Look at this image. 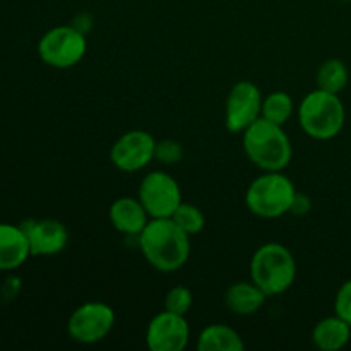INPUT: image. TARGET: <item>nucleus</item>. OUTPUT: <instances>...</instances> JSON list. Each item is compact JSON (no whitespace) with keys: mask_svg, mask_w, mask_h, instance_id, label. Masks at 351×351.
Returning <instances> with one entry per match:
<instances>
[{"mask_svg":"<svg viewBox=\"0 0 351 351\" xmlns=\"http://www.w3.org/2000/svg\"><path fill=\"white\" fill-rule=\"evenodd\" d=\"M137 199L143 202L149 218H171L178 206L184 202L177 178L161 170L144 175Z\"/></svg>","mask_w":351,"mask_h":351,"instance_id":"6e6552de","label":"nucleus"},{"mask_svg":"<svg viewBox=\"0 0 351 351\" xmlns=\"http://www.w3.org/2000/svg\"><path fill=\"white\" fill-rule=\"evenodd\" d=\"M348 81L350 71L341 58H328L322 62L315 75L317 88L322 91L335 93V95H341L343 89L348 86Z\"/></svg>","mask_w":351,"mask_h":351,"instance_id":"a211bd4d","label":"nucleus"},{"mask_svg":"<svg viewBox=\"0 0 351 351\" xmlns=\"http://www.w3.org/2000/svg\"><path fill=\"white\" fill-rule=\"evenodd\" d=\"M335 314L351 326V280L345 281L336 293Z\"/></svg>","mask_w":351,"mask_h":351,"instance_id":"5701e85b","label":"nucleus"},{"mask_svg":"<svg viewBox=\"0 0 351 351\" xmlns=\"http://www.w3.org/2000/svg\"><path fill=\"white\" fill-rule=\"evenodd\" d=\"M295 110L293 98L285 91H274L271 95L264 96L263 99V113L261 117L276 125H285L291 119Z\"/></svg>","mask_w":351,"mask_h":351,"instance_id":"6ab92c4d","label":"nucleus"},{"mask_svg":"<svg viewBox=\"0 0 351 351\" xmlns=\"http://www.w3.org/2000/svg\"><path fill=\"white\" fill-rule=\"evenodd\" d=\"M21 226L29 242L31 257H53L69 243L67 226L58 219H27Z\"/></svg>","mask_w":351,"mask_h":351,"instance_id":"f8f14e48","label":"nucleus"},{"mask_svg":"<svg viewBox=\"0 0 351 351\" xmlns=\"http://www.w3.org/2000/svg\"><path fill=\"white\" fill-rule=\"evenodd\" d=\"M199 351H242L245 341L233 328L226 324H209L197 338Z\"/></svg>","mask_w":351,"mask_h":351,"instance_id":"f3484780","label":"nucleus"},{"mask_svg":"<svg viewBox=\"0 0 351 351\" xmlns=\"http://www.w3.org/2000/svg\"><path fill=\"white\" fill-rule=\"evenodd\" d=\"M341 2H351V0H341Z\"/></svg>","mask_w":351,"mask_h":351,"instance_id":"393cba45","label":"nucleus"},{"mask_svg":"<svg viewBox=\"0 0 351 351\" xmlns=\"http://www.w3.org/2000/svg\"><path fill=\"white\" fill-rule=\"evenodd\" d=\"M108 218L117 232L127 237H136V239L143 233L151 219L143 202L129 195H123L112 202L108 209Z\"/></svg>","mask_w":351,"mask_h":351,"instance_id":"ddd939ff","label":"nucleus"},{"mask_svg":"<svg viewBox=\"0 0 351 351\" xmlns=\"http://www.w3.org/2000/svg\"><path fill=\"white\" fill-rule=\"evenodd\" d=\"M115 311L105 302H86L72 311L67 321V332L79 345H96L112 332Z\"/></svg>","mask_w":351,"mask_h":351,"instance_id":"0eeeda50","label":"nucleus"},{"mask_svg":"<svg viewBox=\"0 0 351 351\" xmlns=\"http://www.w3.org/2000/svg\"><path fill=\"white\" fill-rule=\"evenodd\" d=\"M184 158V147L180 143L173 139H165L158 143L156 141V153H154V160L161 161L163 165H175L182 161Z\"/></svg>","mask_w":351,"mask_h":351,"instance_id":"4be33fe9","label":"nucleus"},{"mask_svg":"<svg viewBox=\"0 0 351 351\" xmlns=\"http://www.w3.org/2000/svg\"><path fill=\"white\" fill-rule=\"evenodd\" d=\"M137 242L144 259L160 273H177L191 257V237L171 218H151Z\"/></svg>","mask_w":351,"mask_h":351,"instance_id":"f257e3e1","label":"nucleus"},{"mask_svg":"<svg viewBox=\"0 0 351 351\" xmlns=\"http://www.w3.org/2000/svg\"><path fill=\"white\" fill-rule=\"evenodd\" d=\"M31 257L29 242L23 226L0 223V271H16Z\"/></svg>","mask_w":351,"mask_h":351,"instance_id":"4468645a","label":"nucleus"},{"mask_svg":"<svg viewBox=\"0 0 351 351\" xmlns=\"http://www.w3.org/2000/svg\"><path fill=\"white\" fill-rule=\"evenodd\" d=\"M267 295L250 281H237L225 291V305L232 314L240 317H249L257 314L266 304Z\"/></svg>","mask_w":351,"mask_h":351,"instance_id":"2eb2a0df","label":"nucleus"},{"mask_svg":"<svg viewBox=\"0 0 351 351\" xmlns=\"http://www.w3.org/2000/svg\"><path fill=\"white\" fill-rule=\"evenodd\" d=\"M346 122V110L339 95L315 89L305 95L298 106V123L311 139L331 141Z\"/></svg>","mask_w":351,"mask_h":351,"instance_id":"20e7f679","label":"nucleus"},{"mask_svg":"<svg viewBox=\"0 0 351 351\" xmlns=\"http://www.w3.org/2000/svg\"><path fill=\"white\" fill-rule=\"evenodd\" d=\"M191 339V326L185 315L163 311L147 324L146 345L151 351H182Z\"/></svg>","mask_w":351,"mask_h":351,"instance_id":"9b49d317","label":"nucleus"},{"mask_svg":"<svg viewBox=\"0 0 351 351\" xmlns=\"http://www.w3.org/2000/svg\"><path fill=\"white\" fill-rule=\"evenodd\" d=\"M297 195L293 182L281 171H264L245 192V204L257 218L278 219L288 215Z\"/></svg>","mask_w":351,"mask_h":351,"instance_id":"39448f33","label":"nucleus"},{"mask_svg":"<svg viewBox=\"0 0 351 351\" xmlns=\"http://www.w3.org/2000/svg\"><path fill=\"white\" fill-rule=\"evenodd\" d=\"M192 302H194V297L187 287H173L165 297V311L187 317L192 308Z\"/></svg>","mask_w":351,"mask_h":351,"instance_id":"412c9836","label":"nucleus"},{"mask_svg":"<svg viewBox=\"0 0 351 351\" xmlns=\"http://www.w3.org/2000/svg\"><path fill=\"white\" fill-rule=\"evenodd\" d=\"M156 139L146 130H129L113 143L110 160L113 167L125 173L141 171L154 160Z\"/></svg>","mask_w":351,"mask_h":351,"instance_id":"9d476101","label":"nucleus"},{"mask_svg":"<svg viewBox=\"0 0 351 351\" xmlns=\"http://www.w3.org/2000/svg\"><path fill=\"white\" fill-rule=\"evenodd\" d=\"M311 208H312V202H311V199H308V195L298 194L297 192L293 204H291L290 213H293V215H297V216H304L311 211Z\"/></svg>","mask_w":351,"mask_h":351,"instance_id":"b1692460","label":"nucleus"},{"mask_svg":"<svg viewBox=\"0 0 351 351\" xmlns=\"http://www.w3.org/2000/svg\"><path fill=\"white\" fill-rule=\"evenodd\" d=\"M171 219H173L189 237L199 235L206 226L204 213H202L197 206L189 204V202H182L177 208V211L173 213Z\"/></svg>","mask_w":351,"mask_h":351,"instance_id":"aec40b11","label":"nucleus"},{"mask_svg":"<svg viewBox=\"0 0 351 351\" xmlns=\"http://www.w3.org/2000/svg\"><path fill=\"white\" fill-rule=\"evenodd\" d=\"M250 280L267 295L276 297L293 287L297 263L290 249L278 242H267L250 259Z\"/></svg>","mask_w":351,"mask_h":351,"instance_id":"7ed1b4c3","label":"nucleus"},{"mask_svg":"<svg viewBox=\"0 0 351 351\" xmlns=\"http://www.w3.org/2000/svg\"><path fill=\"white\" fill-rule=\"evenodd\" d=\"M242 144L250 163L263 171H283L293 158V146L283 125L263 117L243 130Z\"/></svg>","mask_w":351,"mask_h":351,"instance_id":"f03ea898","label":"nucleus"},{"mask_svg":"<svg viewBox=\"0 0 351 351\" xmlns=\"http://www.w3.org/2000/svg\"><path fill=\"white\" fill-rule=\"evenodd\" d=\"M351 339V326L339 315H329L319 321L312 331V343L321 351H339Z\"/></svg>","mask_w":351,"mask_h":351,"instance_id":"dca6fc26","label":"nucleus"},{"mask_svg":"<svg viewBox=\"0 0 351 351\" xmlns=\"http://www.w3.org/2000/svg\"><path fill=\"white\" fill-rule=\"evenodd\" d=\"M263 93L252 81H240L230 89L225 103V127L228 132L242 134L263 113Z\"/></svg>","mask_w":351,"mask_h":351,"instance_id":"1a4fd4ad","label":"nucleus"},{"mask_svg":"<svg viewBox=\"0 0 351 351\" xmlns=\"http://www.w3.org/2000/svg\"><path fill=\"white\" fill-rule=\"evenodd\" d=\"M88 51V40L84 31L75 26L60 24L47 33L38 41V57L45 65L51 69H71L81 64Z\"/></svg>","mask_w":351,"mask_h":351,"instance_id":"423d86ee","label":"nucleus"}]
</instances>
